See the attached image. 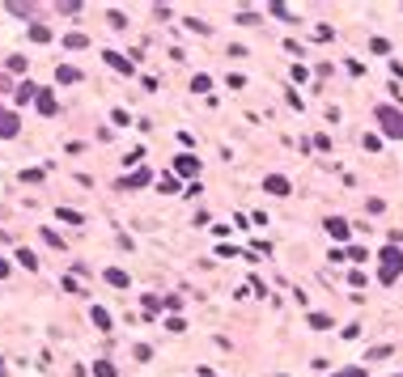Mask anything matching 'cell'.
Listing matches in <instances>:
<instances>
[{
  "instance_id": "obj_1",
  "label": "cell",
  "mask_w": 403,
  "mask_h": 377,
  "mask_svg": "<svg viewBox=\"0 0 403 377\" xmlns=\"http://www.w3.org/2000/svg\"><path fill=\"white\" fill-rule=\"evenodd\" d=\"M374 119L382 123V136H386V140H403V111H395V106H378Z\"/></svg>"
},
{
  "instance_id": "obj_2",
  "label": "cell",
  "mask_w": 403,
  "mask_h": 377,
  "mask_svg": "<svg viewBox=\"0 0 403 377\" xmlns=\"http://www.w3.org/2000/svg\"><path fill=\"white\" fill-rule=\"evenodd\" d=\"M378 259H382L378 280H382V284H395V280H399V272H403V250H399V246H386Z\"/></svg>"
},
{
  "instance_id": "obj_3",
  "label": "cell",
  "mask_w": 403,
  "mask_h": 377,
  "mask_svg": "<svg viewBox=\"0 0 403 377\" xmlns=\"http://www.w3.org/2000/svg\"><path fill=\"white\" fill-rule=\"evenodd\" d=\"M174 174H178V178H195V174H199V157H191V153L174 157Z\"/></svg>"
},
{
  "instance_id": "obj_4",
  "label": "cell",
  "mask_w": 403,
  "mask_h": 377,
  "mask_svg": "<svg viewBox=\"0 0 403 377\" xmlns=\"http://www.w3.org/2000/svg\"><path fill=\"white\" fill-rule=\"evenodd\" d=\"M102 60H107L115 72H123V77H136V64H132L128 56H119V51H102Z\"/></svg>"
},
{
  "instance_id": "obj_5",
  "label": "cell",
  "mask_w": 403,
  "mask_h": 377,
  "mask_svg": "<svg viewBox=\"0 0 403 377\" xmlns=\"http://www.w3.org/2000/svg\"><path fill=\"white\" fill-rule=\"evenodd\" d=\"M149 183H153V174H149V170H132V174L119 183V191H136V187H149Z\"/></svg>"
},
{
  "instance_id": "obj_6",
  "label": "cell",
  "mask_w": 403,
  "mask_h": 377,
  "mask_svg": "<svg viewBox=\"0 0 403 377\" xmlns=\"http://www.w3.org/2000/svg\"><path fill=\"white\" fill-rule=\"evenodd\" d=\"M264 191H268V195H289L293 187H289L284 174H268V178H264Z\"/></svg>"
},
{
  "instance_id": "obj_7",
  "label": "cell",
  "mask_w": 403,
  "mask_h": 377,
  "mask_svg": "<svg viewBox=\"0 0 403 377\" xmlns=\"http://www.w3.org/2000/svg\"><path fill=\"white\" fill-rule=\"evenodd\" d=\"M34 106H38V115H56V93H52V89H38Z\"/></svg>"
},
{
  "instance_id": "obj_8",
  "label": "cell",
  "mask_w": 403,
  "mask_h": 377,
  "mask_svg": "<svg viewBox=\"0 0 403 377\" xmlns=\"http://www.w3.org/2000/svg\"><path fill=\"white\" fill-rule=\"evenodd\" d=\"M0 136H5V140H13V136H17V115L0 111Z\"/></svg>"
},
{
  "instance_id": "obj_9",
  "label": "cell",
  "mask_w": 403,
  "mask_h": 377,
  "mask_svg": "<svg viewBox=\"0 0 403 377\" xmlns=\"http://www.w3.org/2000/svg\"><path fill=\"white\" fill-rule=\"evenodd\" d=\"M327 233H331L335 242H344V238H348V221H344V217H331V221H327Z\"/></svg>"
},
{
  "instance_id": "obj_10",
  "label": "cell",
  "mask_w": 403,
  "mask_h": 377,
  "mask_svg": "<svg viewBox=\"0 0 403 377\" xmlns=\"http://www.w3.org/2000/svg\"><path fill=\"white\" fill-rule=\"evenodd\" d=\"M89 318H93V327H98V331H111V314H107L102 305H93V309H89Z\"/></svg>"
},
{
  "instance_id": "obj_11",
  "label": "cell",
  "mask_w": 403,
  "mask_h": 377,
  "mask_svg": "<svg viewBox=\"0 0 403 377\" xmlns=\"http://www.w3.org/2000/svg\"><path fill=\"white\" fill-rule=\"evenodd\" d=\"M306 322H310L314 331H331V318H327V314H319V309H310V314H306Z\"/></svg>"
},
{
  "instance_id": "obj_12",
  "label": "cell",
  "mask_w": 403,
  "mask_h": 377,
  "mask_svg": "<svg viewBox=\"0 0 403 377\" xmlns=\"http://www.w3.org/2000/svg\"><path fill=\"white\" fill-rule=\"evenodd\" d=\"M107 284H111V288H128V272H119V267H107Z\"/></svg>"
},
{
  "instance_id": "obj_13",
  "label": "cell",
  "mask_w": 403,
  "mask_h": 377,
  "mask_svg": "<svg viewBox=\"0 0 403 377\" xmlns=\"http://www.w3.org/2000/svg\"><path fill=\"white\" fill-rule=\"evenodd\" d=\"M13 98H17V102H30V98H38V85H30V81H22V85L13 89Z\"/></svg>"
},
{
  "instance_id": "obj_14",
  "label": "cell",
  "mask_w": 403,
  "mask_h": 377,
  "mask_svg": "<svg viewBox=\"0 0 403 377\" xmlns=\"http://www.w3.org/2000/svg\"><path fill=\"white\" fill-rule=\"evenodd\" d=\"M30 9H34L30 0H9V13H13V17H30Z\"/></svg>"
},
{
  "instance_id": "obj_15",
  "label": "cell",
  "mask_w": 403,
  "mask_h": 377,
  "mask_svg": "<svg viewBox=\"0 0 403 377\" xmlns=\"http://www.w3.org/2000/svg\"><path fill=\"white\" fill-rule=\"evenodd\" d=\"M93 377H119L111 360H93Z\"/></svg>"
},
{
  "instance_id": "obj_16",
  "label": "cell",
  "mask_w": 403,
  "mask_h": 377,
  "mask_svg": "<svg viewBox=\"0 0 403 377\" xmlns=\"http://www.w3.org/2000/svg\"><path fill=\"white\" fill-rule=\"evenodd\" d=\"M56 77H60V81H64V85H77V81H81V72H77V68H73V64H64V68H60V72H56Z\"/></svg>"
},
{
  "instance_id": "obj_17",
  "label": "cell",
  "mask_w": 403,
  "mask_h": 377,
  "mask_svg": "<svg viewBox=\"0 0 403 377\" xmlns=\"http://www.w3.org/2000/svg\"><path fill=\"white\" fill-rule=\"evenodd\" d=\"M17 263L26 267V272H38V259H34L30 250H17Z\"/></svg>"
},
{
  "instance_id": "obj_18",
  "label": "cell",
  "mask_w": 403,
  "mask_h": 377,
  "mask_svg": "<svg viewBox=\"0 0 403 377\" xmlns=\"http://www.w3.org/2000/svg\"><path fill=\"white\" fill-rule=\"evenodd\" d=\"M64 47H68V51H81V47H89V38H85V34H68Z\"/></svg>"
},
{
  "instance_id": "obj_19",
  "label": "cell",
  "mask_w": 403,
  "mask_h": 377,
  "mask_svg": "<svg viewBox=\"0 0 403 377\" xmlns=\"http://www.w3.org/2000/svg\"><path fill=\"white\" fill-rule=\"evenodd\" d=\"M178 191V178L174 174H162V195H174Z\"/></svg>"
},
{
  "instance_id": "obj_20",
  "label": "cell",
  "mask_w": 403,
  "mask_h": 377,
  "mask_svg": "<svg viewBox=\"0 0 403 377\" xmlns=\"http://www.w3.org/2000/svg\"><path fill=\"white\" fill-rule=\"evenodd\" d=\"M276 17H284V22H293V13H289V5H280V0H272V5H268Z\"/></svg>"
},
{
  "instance_id": "obj_21",
  "label": "cell",
  "mask_w": 403,
  "mask_h": 377,
  "mask_svg": "<svg viewBox=\"0 0 403 377\" xmlns=\"http://www.w3.org/2000/svg\"><path fill=\"white\" fill-rule=\"evenodd\" d=\"M30 38H34V43H47V38H52V30H47V26H30Z\"/></svg>"
},
{
  "instance_id": "obj_22",
  "label": "cell",
  "mask_w": 403,
  "mask_h": 377,
  "mask_svg": "<svg viewBox=\"0 0 403 377\" xmlns=\"http://www.w3.org/2000/svg\"><path fill=\"white\" fill-rule=\"evenodd\" d=\"M5 68H9V72H22V68H26V56H9Z\"/></svg>"
},
{
  "instance_id": "obj_23",
  "label": "cell",
  "mask_w": 403,
  "mask_h": 377,
  "mask_svg": "<svg viewBox=\"0 0 403 377\" xmlns=\"http://www.w3.org/2000/svg\"><path fill=\"white\" fill-rule=\"evenodd\" d=\"M208 85H213V81H208V77H204V72H199V77H195V81H191V89H195V93H208Z\"/></svg>"
},
{
  "instance_id": "obj_24",
  "label": "cell",
  "mask_w": 403,
  "mask_h": 377,
  "mask_svg": "<svg viewBox=\"0 0 403 377\" xmlns=\"http://www.w3.org/2000/svg\"><path fill=\"white\" fill-rule=\"evenodd\" d=\"M60 221H68V225H81V212H73V208H60Z\"/></svg>"
},
{
  "instance_id": "obj_25",
  "label": "cell",
  "mask_w": 403,
  "mask_h": 377,
  "mask_svg": "<svg viewBox=\"0 0 403 377\" xmlns=\"http://www.w3.org/2000/svg\"><path fill=\"white\" fill-rule=\"evenodd\" d=\"M158 309H162V301L153 293H144V314H158Z\"/></svg>"
},
{
  "instance_id": "obj_26",
  "label": "cell",
  "mask_w": 403,
  "mask_h": 377,
  "mask_svg": "<svg viewBox=\"0 0 403 377\" xmlns=\"http://www.w3.org/2000/svg\"><path fill=\"white\" fill-rule=\"evenodd\" d=\"M331 377H365V369H361V364H352V369H340V373H331Z\"/></svg>"
},
{
  "instance_id": "obj_27",
  "label": "cell",
  "mask_w": 403,
  "mask_h": 377,
  "mask_svg": "<svg viewBox=\"0 0 403 377\" xmlns=\"http://www.w3.org/2000/svg\"><path fill=\"white\" fill-rule=\"evenodd\" d=\"M43 242H47V246H64V242H60V233H56V229H43Z\"/></svg>"
},
{
  "instance_id": "obj_28",
  "label": "cell",
  "mask_w": 403,
  "mask_h": 377,
  "mask_svg": "<svg viewBox=\"0 0 403 377\" xmlns=\"http://www.w3.org/2000/svg\"><path fill=\"white\" fill-rule=\"evenodd\" d=\"M370 51H378V56H386V51H390V43H386V38H374V43H370Z\"/></svg>"
},
{
  "instance_id": "obj_29",
  "label": "cell",
  "mask_w": 403,
  "mask_h": 377,
  "mask_svg": "<svg viewBox=\"0 0 403 377\" xmlns=\"http://www.w3.org/2000/svg\"><path fill=\"white\" fill-rule=\"evenodd\" d=\"M111 26H115V30H123V26H128V17H123L119 9H111Z\"/></svg>"
},
{
  "instance_id": "obj_30",
  "label": "cell",
  "mask_w": 403,
  "mask_h": 377,
  "mask_svg": "<svg viewBox=\"0 0 403 377\" xmlns=\"http://www.w3.org/2000/svg\"><path fill=\"white\" fill-rule=\"evenodd\" d=\"M386 356H390V348H374V352H370V356H365V360H370V364H374V360H386Z\"/></svg>"
},
{
  "instance_id": "obj_31",
  "label": "cell",
  "mask_w": 403,
  "mask_h": 377,
  "mask_svg": "<svg viewBox=\"0 0 403 377\" xmlns=\"http://www.w3.org/2000/svg\"><path fill=\"white\" fill-rule=\"evenodd\" d=\"M5 276H9V263H5V259H0V280H5Z\"/></svg>"
},
{
  "instance_id": "obj_32",
  "label": "cell",
  "mask_w": 403,
  "mask_h": 377,
  "mask_svg": "<svg viewBox=\"0 0 403 377\" xmlns=\"http://www.w3.org/2000/svg\"><path fill=\"white\" fill-rule=\"evenodd\" d=\"M0 377H5V360H0Z\"/></svg>"
},
{
  "instance_id": "obj_33",
  "label": "cell",
  "mask_w": 403,
  "mask_h": 377,
  "mask_svg": "<svg viewBox=\"0 0 403 377\" xmlns=\"http://www.w3.org/2000/svg\"><path fill=\"white\" fill-rule=\"evenodd\" d=\"M390 377H403V373H390Z\"/></svg>"
}]
</instances>
